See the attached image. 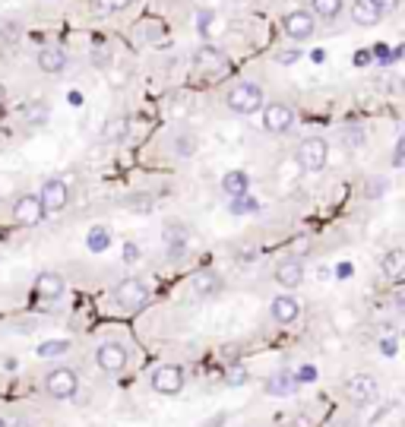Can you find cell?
<instances>
[{"label": "cell", "mask_w": 405, "mask_h": 427, "mask_svg": "<svg viewBox=\"0 0 405 427\" xmlns=\"http://www.w3.org/2000/svg\"><path fill=\"white\" fill-rule=\"evenodd\" d=\"M380 20H383V13L373 7L371 0H354V4H352V22H354V26L371 29V26H377Z\"/></svg>", "instance_id": "2e32d148"}, {"label": "cell", "mask_w": 405, "mask_h": 427, "mask_svg": "<svg viewBox=\"0 0 405 427\" xmlns=\"http://www.w3.org/2000/svg\"><path fill=\"white\" fill-rule=\"evenodd\" d=\"M22 117L25 124H44V117H48V105L44 102H32L22 108Z\"/></svg>", "instance_id": "d4e9b609"}, {"label": "cell", "mask_w": 405, "mask_h": 427, "mask_svg": "<svg viewBox=\"0 0 405 427\" xmlns=\"http://www.w3.org/2000/svg\"><path fill=\"white\" fill-rule=\"evenodd\" d=\"M139 260V247L136 244H124V263H136Z\"/></svg>", "instance_id": "d6a6232c"}, {"label": "cell", "mask_w": 405, "mask_h": 427, "mask_svg": "<svg viewBox=\"0 0 405 427\" xmlns=\"http://www.w3.org/2000/svg\"><path fill=\"white\" fill-rule=\"evenodd\" d=\"M86 244H89V250H92V254H101V250H108V244H111V231H108L105 225H95V228L89 231Z\"/></svg>", "instance_id": "cb8c5ba5"}, {"label": "cell", "mask_w": 405, "mask_h": 427, "mask_svg": "<svg viewBox=\"0 0 405 427\" xmlns=\"http://www.w3.org/2000/svg\"><path fill=\"white\" fill-rule=\"evenodd\" d=\"M38 199H41L44 212H60V209H67V203H70V187L63 184V180L51 178V180H44V184H41Z\"/></svg>", "instance_id": "8fae6325"}, {"label": "cell", "mask_w": 405, "mask_h": 427, "mask_svg": "<svg viewBox=\"0 0 405 427\" xmlns=\"http://www.w3.org/2000/svg\"><path fill=\"white\" fill-rule=\"evenodd\" d=\"M190 288H193L196 294H202V298H212V294L221 291V279L206 269V272H196L193 279H190Z\"/></svg>", "instance_id": "ffe728a7"}, {"label": "cell", "mask_w": 405, "mask_h": 427, "mask_svg": "<svg viewBox=\"0 0 405 427\" xmlns=\"http://www.w3.org/2000/svg\"><path fill=\"white\" fill-rule=\"evenodd\" d=\"M16 427H29V424H25V421H19V424H16Z\"/></svg>", "instance_id": "ee69618b"}, {"label": "cell", "mask_w": 405, "mask_h": 427, "mask_svg": "<svg viewBox=\"0 0 405 427\" xmlns=\"http://www.w3.org/2000/svg\"><path fill=\"white\" fill-rule=\"evenodd\" d=\"M326 159H329V146L323 136H310L297 146V165L304 171H323L326 168Z\"/></svg>", "instance_id": "277c9868"}, {"label": "cell", "mask_w": 405, "mask_h": 427, "mask_svg": "<svg viewBox=\"0 0 405 427\" xmlns=\"http://www.w3.org/2000/svg\"><path fill=\"white\" fill-rule=\"evenodd\" d=\"M259 111H263V127H266V133L282 136V133H288L291 124H295V114H291V108H288V105H282V102H269V105H263Z\"/></svg>", "instance_id": "ba28073f"}, {"label": "cell", "mask_w": 405, "mask_h": 427, "mask_svg": "<svg viewBox=\"0 0 405 427\" xmlns=\"http://www.w3.org/2000/svg\"><path fill=\"white\" fill-rule=\"evenodd\" d=\"M282 32L291 41H307L316 32V20L310 16V10H291V13L282 16Z\"/></svg>", "instance_id": "8992f818"}, {"label": "cell", "mask_w": 405, "mask_h": 427, "mask_svg": "<svg viewBox=\"0 0 405 427\" xmlns=\"http://www.w3.org/2000/svg\"><path fill=\"white\" fill-rule=\"evenodd\" d=\"M193 67L209 79H221L231 73V60L225 58V51H219V48H212V45H202L200 51L193 54Z\"/></svg>", "instance_id": "7a4b0ae2"}, {"label": "cell", "mask_w": 405, "mask_h": 427, "mask_svg": "<svg viewBox=\"0 0 405 427\" xmlns=\"http://www.w3.org/2000/svg\"><path fill=\"white\" fill-rule=\"evenodd\" d=\"M354 64H358V67H364V64H371V54H367V51H361V54H358V58H354Z\"/></svg>", "instance_id": "ab89813d"}, {"label": "cell", "mask_w": 405, "mask_h": 427, "mask_svg": "<svg viewBox=\"0 0 405 427\" xmlns=\"http://www.w3.org/2000/svg\"><path fill=\"white\" fill-rule=\"evenodd\" d=\"M380 348H383L386 357H392V355H396V339H383V342H380Z\"/></svg>", "instance_id": "8d00e7d4"}, {"label": "cell", "mask_w": 405, "mask_h": 427, "mask_svg": "<svg viewBox=\"0 0 405 427\" xmlns=\"http://www.w3.org/2000/svg\"><path fill=\"white\" fill-rule=\"evenodd\" d=\"M114 304L120 307L124 313H136L149 304V288L143 285L139 279H127L114 288Z\"/></svg>", "instance_id": "3957f363"}, {"label": "cell", "mask_w": 405, "mask_h": 427, "mask_svg": "<svg viewBox=\"0 0 405 427\" xmlns=\"http://www.w3.org/2000/svg\"><path fill=\"white\" fill-rule=\"evenodd\" d=\"M127 133V121H120V117H117V121H111V124H108V130H105V140L108 143H111V140H120V136H124Z\"/></svg>", "instance_id": "83f0119b"}, {"label": "cell", "mask_w": 405, "mask_h": 427, "mask_svg": "<svg viewBox=\"0 0 405 427\" xmlns=\"http://www.w3.org/2000/svg\"><path fill=\"white\" fill-rule=\"evenodd\" d=\"M371 4L380 10V13H392V10L399 7V0H371Z\"/></svg>", "instance_id": "1f68e13d"}, {"label": "cell", "mask_w": 405, "mask_h": 427, "mask_svg": "<svg viewBox=\"0 0 405 427\" xmlns=\"http://www.w3.org/2000/svg\"><path fill=\"white\" fill-rule=\"evenodd\" d=\"M228 383H231V386H240V383H247V370H244V367H231V370H228Z\"/></svg>", "instance_id": "4dcf8cb0"}, {"label": "cell", "mask_w": 405, "mask_h": 427, "mask_svg": "<svg viewBox=\"0 0 405 427\" xmlns=\"http://www.w3.org/2000/svg\"><path fill=\"white\" fill-rule=\"evenodd\" d=\"M0 427H10V424H6V421H4V418H0Z\"/></svg>", "instance_id": "7bdbcfd3"}, {"label": "cell", "mask_w": 405, "mask_h": 427, "mask_svg": "<svg viewBox=\"0 0 405 427\" xmlns=\"http://www.w3.org/2000/svg\"><path fill=\"white\" fill-rule=\"evenodd\" d=\"M130 4H133V0H101V7H105V10H127Z\"/></svg>", "instance_id": "e575fe53"}, {"label": "cell", "mask_w": 405, "mask_h": 427, "mask_svg": "<svg viewBox=\"0 0 405 427\" xmlns=\"http://www.w3.org/2000/svg\"><path fill=\"white\" fill-rule=\"evenodd\" d=\"M44 389H48V395H54V399H73L76 389H79V376L70 367H54L44 376Z\"/></svg>", "instance_id": "5b68a950"}, {"label": "cell", "mask_w": 405, "mask_h": 427, "mask_svg": "<svg viewBox=\"0 0 405 427\" xmlns=\"http://www.w3.org/2000/svg\"><path fill=\"white\" fill-rule=\"evenodd\" d=\"M4 102H6V86L0 83V108H4Z\"/></svg>", "instance_id": "b9f144b4"}, {"label": "cell", "mask_w": 405, "mask_h": 427, "mask_svg": "<svg viewBox=\"0 0 405 427\" xmlns=\"http://www.w3.org/2000/svg\"><path fill=\"white\" fill-rule=\"evenodd\" d=\"M402 152H405V140H399L396 143V155H392V165H396V168L402 165Z\"/></svg>", "instance_id": "f35d334b"}, {"label": "cell", "mask_w": 405, "mask_h": 427, "mask_svg": "<svg viewBox=\"0 0 405 427\" xmlns=\"http://www.w3.org/2000/svg\"><path fill=\"white\" fill-rule=\"evenodd\" d=\"M63 67H67V54H63L60 48L48 45V48H41V51H38V70H41V73L54 77V73H60Z\"/></svg>", "instance_id": "e0dca14e"}, {"label": "cell", "mask_w": 405, "mask_h": 427, "mask_svg": "<svg viewBox=\"0 0 405 427\" xmlns=\"http://www.w3.org/2000/svg\"><path fill=\"white\" fill-rule=\"evenodd\" d=\"M212 22H215L212 13H200V16H196V29H200V35H212L215 32Z\"/></svg>", "instance_id": "f1b7e54d"}, {"label": "cell", "mask_w": 405, "mask_h": 427, "mask_svg": "<svg viewBox=\"0 0 405 427\" xmlns=\"http://www.w3.org/2000/svg\"><path fill=\"white\" fill-rule=\"evenodd\" d=\"M247 187H250L247 171H228L225 178H221V190H225L228 197H240V193H247Z\"/></svg>", "instance_id": "7402d4cb"}, {"label": "cell", "mask_w": 405, "mask_h": 427, "mask_svg": "<svg viewBox=\"0 0 405 427\" xmlns=\"http://www.w3.org/2000/svg\"><path fill=\"white\" fill-rule=\"evenodd\" d=\"M383 190H386L383 180H371V184H367V197H377V193H383Z\"/></svg>", "instance_id": "d590c367"}, {"label": "cell", "mask_w": 405, "mask_h": 427, "mask_svg": "<svg viewBox=\"0 0 405 427\" xmlns=\"http://www.w3.org/2000/svg\"><path fill=\"white\" fill-rule=\"evenodd\" d=\"M380 272H383L386 279H392V282L402 279V272H405V254H402V250H390V254L380 260Z\"/></svg>", "instance_id": "44dd1931"}, {"label": "cell", "mask_w": 405, "mask_h": 427, "mask_svg": "<svg viewBox=\"0 0 405 427\" xmlns=\"http://www.w3.org/2000/svg\"><path fill=\"white\" fill-rule=\"evenodd\" d=\"M152 389H155L158 395H177L184 389V367H177V364L158 367L155 374H152Z\"/></svg>", "instance_id": "30bf717a"}, {"label": "cell", "mask_w": 405, "mask_h": 427, "mask_svg": "<svg viewBox=\"0 0 405 427\" xmlns=\"http://www.w3.org/2000/svg\"><path fill=\"white\" fill-rule=\"evenodd\" d=\"M95 361H98V367L105 374H120L127 367V361H130V351L120 342H101L98 351H95Z\"/></svg>", "instance_id": "9c48e42d"}, {"label": "cell", "mask_w": 405, "mask_h": 427, "mask_svg": "<svg viewBox=\"0 0 405 427\" xmlns=\"http://www.w3.org/2000/svg\"><path fill=\"white\" fill-rule=\"evenodd\" d=\"M13 218H16V225H22V228H35V225H41L44 206H41V199H38V193H25V197H19L16 203H13Z\"/></svg>", "instance_id": "52a82bcc"}, {"label": "cell", "mask_w": 405, "mask_h": 427, "mask_svg": "<svg viewBox=\"0 0 405 427\" xmlns=\"http://www.w3.org/2000/svg\"><path fill=\"white\" fill-rule=\"evenodd\" d=\"M276 282L282 288H288V291H291V288H297L304 282V263L295 260V256H291V260H282L276 266Z\"/></svg>", "instance_id": "4fadbf2b"}, {"label": "cell", "mask_w": 405, "mask_h": 427, "mask_svg": "<svg viewBox=\"0 0 405 427\" xmlns=\"http://www.w3.org/2000/svg\"><path fill=\"white\" fill-rule=\"evenodd\" d=\"M295 389H297V380L288 370H278V374H272L269 380H266V393L269 395H291Z\"/></svg>", "instance_id": "d6986e66"}, {"label": "cell", "mask_w": 405, "mask_h": 427, "mask_svg": "<svg viewBox=\"0 0 405 427\" xmlns=\"http://www.w3.org/2000/svg\"><path fill=\"white\" fill-rule=\"evenodd\" d=\"M67 348H70V342L57 339V342H44V345H38V355H41V357H57V355H63Z\"/></svg>", "instance_id": "484cf974"}, {"label": "cell", "mask_w": 405, "mask_h": 427, "mask_svg": "<svg viewBox=\"0 0 405 427\" xmlns=\"http://www.w3.org/2000/svg\"><path fill=\"white\" fill-rule=\"evenodd\" d=\"M272 320L276 323H295L297 317H301V304H297L291 294H278V298H272Z\"/></svg>", "instance_id": "5bb4252c"}, {"label": "cell", "mask_w": 405, "mask_h": 427, "mask_svg": "<svg viewBox=\"0 0 405 427\" xmlns=\"http://www.w3.org/2000/svg\"><path fill=\"white\" fill-rule=\"evenodd\" d=\"M345 393H348V399H354L358 405H364V402L377 399L380 386H377V380H373L371 374H354L352 380L345 383Z\"/></svg>", "instance_id": "7c38bea8"}, {"label": "cell", "mask_w": 405, "mask_h": 427, "mask_svg": "<svg viewBox=\"0 0 405 427\" xmlns=\"http://www.w3.org/2000/svg\"><path fill=\"white\" fill-rule=\"evenodd\" d=\"M238 203H231V212H238V216H244V212H257V199H250L247 193H240V197H234Z\"/></svg>", "instance_id": "4316f807"}, {"label": "cell", "mask_w": 405, "mask_h": 427, "mask_svg": "<svg viewBox=\"0 0 405 427\" xmlns=\"http://www.w3.org/2000/svg\"><path fill=\"white\" fill-rule=\"evenodd\" d=\"M314 376H316L314 367H301V370L295 374V380H297V383H314Z\"/></svg>", "instance_id": "836d02e7"}, {"label": "cell", "mask_w": 405, "mask_h": 427, "mask_svg": "<svg viewBox=\"0 0 405 427\" xmlns=\"http://www.w3.org/2000/svg\"><path fill=\"white\" fill-rule=\"evenodd\" d=\"M165 241H168V256H181L184 254V241H187V228H184V225H168Z\"/></svg>", "instance_id": "603a6c76"}, {"label": "cell", "mask_w": 405, "mask_h": 427, "mask_svg": "<svg viewBox=\"0 0 405 427\" xmlns=\"http://www.w3.org/2000/svg\"><path fill=\"white\" fill-rule=\"evenodd\" d=\"M297 58H301V51H285V54H278V64H295Z\"/></svg>", "instance_id": "74e56055"}, {"label": "cell", "mask_w": 405, "mask_h": 427, "mask_svg": "<svg viewBox=\"0 0 405 427\" xmlns=\"http://www.w3.org/2000/svg\"><path fill=\"white\" fill-rule=\"evenodd\" d=\"M174 149L181 159H190V155H193V140H190V136H181V140H174Z\"/></svg>", "instance_id": "f546056e"}, {"label": "cell", "mask_w": 405, "mask_h": 427, "mask_svg": "<svg viewBox=\"0 0 405 427\" xmlns=\"http://www.w3.org/2000/svg\"><path fill=\"white\" fill-rule=\"evenodd\" d=\"M225 105L234 114H257L263 108V86L259 83H234L225 96Z\"/></svg>", "instance_id": "6da1fadb"}, {"label": "cell", "mask_w": 405, "mask_h": 427, "mask_svg": "<svg viewBox=\"0 0 405 427\" xmlns=\"http://www.w3.org/2000/svg\"><path fill=\"white\" fill-rule=\"evenodd\" d=\"M63 294V279L57 272H41L35 279V298L38 301H57Z\"/></svg>", "instance_id": "9a60e30c"}, {"label": "cell", "mask_w": 405, "mask_h": 427, "mask_svg": "<svg viewBox=\"0 0 405 427\" xmlns=\"http://www.w3.org/2000/svg\"><path fill=\"white\" fill-rule=\"evenodd\" d=\"M342 7H345V0H310V16L323 22H333L339 20Z\"/></svg>", "instance_id": "ac0fdd59"}, {"label": "cell", "mask_w": 405, "mask_h": 427, "mask_svg": "<svg viewBox=\"0 0 405 427\" xmlns=\"http://www.w3.org/2000/svg\"><path fill=\"white\" fill-rule=\"evenodd\" d=\"M70 105H76V108L82 105V96H79V92H70Z\"/></svg>", "instance_id": "60d3db41"}]
</instances>
